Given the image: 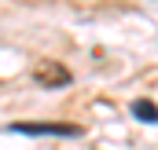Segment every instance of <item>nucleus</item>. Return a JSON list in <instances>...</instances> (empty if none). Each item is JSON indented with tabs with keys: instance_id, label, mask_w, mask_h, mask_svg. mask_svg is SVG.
<instances>
[{
	"instance_id": "nucleus-1",
	"label": "nucleus",
	"mask_w": 158,
	"mask_h": 150,
	"mask_svg": "<svg viewBox=\"0 0 158 150\" xmlns=\"http://www.w3.org/2000/svg\"><path fill=\"white\" fill-rule=\"evenodd\" d=\"M7 132H19V136H63V139L85 136V128L70 124V121H11Z\"/></svg>"
},
{
	"instance_id": "nucleus-2",
	"label": "nucleus",
	"mask_w": 158,
	"mask_h": 150,
	"mask_svg": "<svg viewBox=\"0 0 158 150\" xmlns=\"http://www.w3.org/2000/svg\"><path fill=\"white\" fill-rule=\"evenodd\" d=\"M33 77H37V84H40V88H66V84L74 81V73H70V70H66L63 62H52V59L37 62Z\"/></svg>"
},
{
	"instance_id": "nucleus-3",
	"label": "nucleus",
	"mask_w": 158,
	"mask_h": 150,
	"mask_svg": "<svg viewBox=\"0 0 158 150\" xmlns=\"http://www.w3.org/2000/svg\"><path fill=\"white\" fill-rule=\"evenodd\" d=\"M132 117L136 121H143V124H158V106L151 103V99H132Z\"/></svg>"
}]
</instances>
